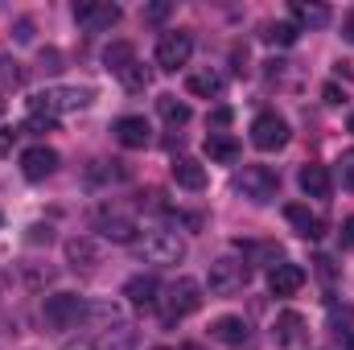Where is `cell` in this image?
<instances>
[{"mask_svg": "<svg viewBox=\"0 0 354 350\" xmlns=\"http://www.w3.org/2000/svg\"><path fill=\"white\" fill-rule=\"evenodd\" d=\"M95 91L91 87H46L29 99V116H58V111H83L91 107Z\"/></svg>", "mask_w": 354, "mask_h": 350, "instance_id": "cell-1", "label": "cell"}, {"mask_svg": "<svg viewBox=\"0 0 354 350\" xmlns=\"http://www.w3.org/2000/svg\"><path fill=\"white\" fill-rule=\"evenodd\" d=\"M132 252L145 264H181L185 260V239L177 231H145L132 239Z\"/></svg>", "mask_w": 354, "mask_h": 350, "instance_id": "cell-2", "label": "cell"}, {"mask_svg": "<svg viewBox=\"0 0 354 350\" xmlns=\"http://www.w3.org/2000/svg\"><path fill=\"white\" fill-rule=\"evenodd\" d=\"M198 305H202V284H198L194 276H177L174 284L165 288V297H161V322H165V326H177V322L189 317Z\"/></svg>", "mask_w": 354, "mask_h": 350, "instance_id": "cell-3", "label": "cell"}, {"mask_svg": "<svg viewBox=\"0 0 354 350\" xmlns=\"http://www.w3.org/2000/svg\"><path fill=\"white\" fill-rule=\"evenodd\" d=\"M41 322H46V330H75L79 322H87V297H79V293H54V297H46Z\"/></svg>", "mask_w": 354, "mask_h": 350, "instance_id": "cell-4", "label": "cell"}, {"mask_svg": "<svg viewBox=\"0 0 354 350\" xmlns=\"http://www.w3.org/2000/svg\"><path fill=\"white\" fill-rule=\"evenodd\" d=\"M235 190H239L248 202L264 206V202H272V198L280 194V174L268 169V165H243V169L235 174Z\"/></svg>", "mask_w": 354, "mask_h": 350, "instance_id": "cell-5", "label": "cell"}, {"mask_svg": "<svg viewBox=\"0 0 354 350\" xmlns=\"http://www.w3.org/2000/svg\"><path fill=\"white\" fill-rule=\"evenodd\" d=\"M248 280H252V268H248V260L218 256V260L210 264V293H218V297H231V293H239Z\"/></svg>", "mask_w": 354, "mask_h": 350, "instance_id": "cell-6", "label": "cell"}, {"mask_svg": "<svg viewBox=\"0 0 354 350\" xmlns=\"http://www.w3.org/2000/svg\"><path fill=\"white\" fill-rule=\"evenodd\" d=\"M252 145H256L260 153L284 149V145H288V120L276 116V111H260V116L252 120Z\"/></svg>", "mask_w": 354, "mask_h": 350, "instance_id": "cell-7", "label": "cell"}, {"mask_svg": "<svg viewBox=\"0 0 354 350\" xmlns=\"http://www.w3.org/2000/svg\"><path fill=\"white\" fill-rule=\"evenodd\" d=\"M95 227L103 231V239H115V243H132L136 239V219L124 206H115V202L95 210Z\"/></svg>", "mask_w": 354, "mask_h": 350, "instance_id": "cell-8", "label": "cell"}, {"mask_svg": "<svg viewBox=\"0 0 354 350\" xmlns=\"http://www.w3.org/2000/svg\"><path fill=\"white\" fill-rule=\"evenodd\" d=\"M120 17H124V12H120V4H111V0H79V4H75V21H79L87 33L111 29Z\"/></svg>", "mask_w": 354, "mask_h": 350, "instance_id": "cell-9", "label": "cell"}, {"mask_svg": "<svg viewBox=\"0 0 354 350\" xmlns=\"http://www.w3.org/2000/svg\"><path fill=\"white\" fill-rule=\"evenodd\" d=\"M189 54H194V37L185 33V29H177V33H165L161 42H157V66L161 71H181L185 62H189Z\"/></svg>", "mask_w": 354, "mask_h": 350, "instance_id": "cell-10", "label": "cell"}, {"mask_svg": "<svg viewBox=\"0 0 354 350\" xmlns=\"http://www.w3.org/2000/svg\"><path fill=\"white\" fill-rule=\"evenodd\" d=\"M301 284H305V268L301 264L280 260L268 272V293L272 297H292V293H301Z\"/></svg>", "mask_w": 354, "mask_h": 350, "instance_id": "cell-11", "label": "cell"}, {"mask_svg": "<svg viewBox=\"0 0 354 350\" xmlns=\"http://www.w3.org/2000/svg\"><path fill=\"white\" fill-rule=\"evenodd\" d=\"M111 132H115V140H120L124 149H145V145L153 140V128H149L145 116H120V120L111 124Z\"/></svg>", "mask_w": 354, "mask_h": 350, "instance_id": "cell-12", "label": "cell"}, {"mask_svg": "<svg viewBox=\"0 0 354 350\" xmlns=\"http://www.w3.org/2000/svg\"><path fill=\"white\" fill-rule=\"evenodd\" d=\"M284 219H288V227H292V231H297L301 239H322V235H326V219H322L317 210L301 206V202L284 206Z\"/></svg>", "mask_w": 354, "mask_h": 350, "instance_id": "cell-13", "label": "cell"}, {"mask_svg": "<svg viewBox=\"0 0 354 350\" xmlns=\"http://www.w3.org/2000/svg\"><path fill=\"white\" fill-rule=\"evenodd\" d=\"M54 169H58V153H54V149L33 145V149L21 153V174L29 177V181H41V177H50Z\"/></svg>", "mask_w": 354, "mask_h": 350, "instance_id": "cell-14", "label": "cell"}, {"mask_svg": "<svg viewBox=\"0 0 354 350\" xmlns=\"http://www.w3.org/2000/svg\"><path fill=\"white\" fill-rule=\"evenodd\" d=\"M210 338H214V342H223V347H231V350H239V347H248V342H252V330H248V322H243V317L227 313V317H218V322L210 326Z\"/></svg>", "mask_w": 354, "mask_h": 350, "instance_id": "cell-15", "label": "cell"}, {"mask_svg": "<svg viewBox=\"0 0 354 350\" xmlns=\"http://www.w3.org/2000/svg\"><path fill=\"white\" fill-rule=\"evenodd\" d=\"M276 347H301L305 338H309V322L297 313V309H284L280 317H276Z\"/></svg>", "mask_w": 354, "mask_h": 350, "instance_id": "cell-16", "label": "cell"}, {"mask_svg": "<svg viewBox=\"0 0 354 350\" xmlns=\"http://www.w3.org/2000/svg\"><path fill=\"white\" fill-rule=\"evenodd\" d=\"M66 260H71V268H95V264H103V243L91 235H75V239H66Z\"/></svg>", "mask_w": 354, "mask_h": 350, "instance_id": "cell-17", "label": "cell"}, {"mask_svg": "<svg viewBox=\"0 0 354 350\" xmlns=\"http://www.w3.org/2000/svg\"><path fill=\"white\" fill-rule=\"evenodd\" d=\"M161 284H157V276H132L128 284H124V297L132 301V305H140V309H153V305H161Z\"/></svg>", "mask_w": 354, "mask_h": 350, "instance_id": "cell-18", "label": "cell"}, {"mask_svg": "<svg viewBox=\"0 0 354 350\" xmlns=\"http://www.w3.org/2000/svg\"><path fill=\"white\" fill-rule=\"evenodd\" d=\"M297 181H301V190H305L309 198H322V202H326V198L334 194V177H330L326 165H301V177H297Z\"/></svg>", "mask_w": 354, "mask_h": 350, "instance_id": "cell-19", "label": "cell"}, {"mask_svg": "<svg viewBox=\"0 0 354 350\" xmlns=\"http://www.w3.org/2000/svg\"><path fill=\"white\" fill-rule=\"evenodd\" d=\"M239 153H243V149H239L235 136H227V132H210V136H206V157H210V161H218V165H235Z\"/></svg>", "mask_w": 354, "mask_h": 350, "instance_id": "cell-20", "label": "cell"}, {"mask_svg": "<svg viewBox=\"0 0 354 350\" xmlns=\"http://www.w3.org/2000/svg\"><path fill=\"white\" fill-rule=\"evenodd\" d=\"M174 181L181 190H206V169H202V161H194V157H174Z\"/></svg>", "mask_w": 354, "mask_h": 350, "instance_id": "cell-21", "label": "cell"}, {"mask_svg": "<svg viewBox=\"0 0 354 350\" xmlns=\"http://www.w3.org/2000/svg\"><path fill=\"white\" fill-rule=\"evenodd\" d=\"M223 87H227V83H223V75H218V71H198V75H189V79H185V91H189V95H198V99H218Z\"/></svg>", "mask_w": 354, "mask_h": 350, "instance_id": "cell-22", "label": "cell"}, {"mask_svg": "<svg viewBox=\"0 0 354 350\" xmlns=\"http://www.w3.org/2000/svg\"><path fill=\"white\" fill-rule=\"evenodd\" d=\"M288 8H292V17H297V25H309V29H322V25H330V8H326V4H309V0H292Z\"/></svg>", "mask_w": 354, "mask_h": 350, "instance_id": "cell-23", "label": "cell"}, {"mask_svg": "<svg viewBox=\"0 0 354 350\" xmlns=\"http://www.w3.org/2000/svg\"><path fill=\"white\" fill-rule=\"evenodd\" d=\"M136 62V50H132V42H111L107 50H103V66L111 71V75H120L124 66H132Z\"/></svg>", "mask_w": 354, "mask_h": 350, "instance_id": "cell-24", "label": "cell"}, {"mask_svg": "<svg viewBox=\"0 0 354 350\" xmlns=\"http://www.w3.org/2000/svg\"><path fill=\"white\" fill-rule=\"evenodd\" d=\"M157 111H161V120H165L169 128L189 124V103H181L177 95H161V99H157Z\"/></svg>", "mask_w": 354, "mask_h": 350, "instance_id": "cell-25", "label": "cell"}, {"mask_svg": "<svg viewBox=\"0 0 354 350\" xmlns=\"http://www.w3.org/2000/svg\"><path fill=\"white\" fill-rule=\"evenodd\" d=\"M297 37H301L297 21H268L264 25V42H272V46H292Z\"/></svg>", "mask_w": 354, "mask_h": 350, "instance_id": "cell-26", "label": "cell"}, {"mask_svg": "<svg viewBox=\"0 0 354 350\" xmlns=\"http://www.w3.org/2000/svg\"><path fill=\"white\" fill-rule=\"evenodd\" d=\"M25 87V66L8 54H0V91H17Z\"/></svg>", "mask_w": 354, "mask_h": 350, "instance_id": "cell-27", "label": "cell"}, {"mask_svg": "<svg viewBox=\"0 0 354 350\" xmlns=\"http://www.w3.org/2000/svg\"><path fill=\"white\" fill-rule=\"evenodd\" d=\"M115 79H120V83H124L128 91H145V87H149V79H153V75H149V66H145V62L136 58V62H132V66H124V71H120Z\"/></svg>", "mask_w": 354, "mask_h": 350, "instance_id": "cell-28", "label": "cell"}, {"mask_svg": "<svg viewBox=\"0 0 354 350\" xmlns=\"http://www.w3.org/2000/svg\"><path fill=\"white\" fill-rule=\"evenodd\" d=\"M338 181H342V190H354V149L338 157Z\"/></svg>", "mask_w": 354, "mask_h": 350, "instance_id": "cell-29", "label": "cell"}, {"mask_svg": "<svg viewBox=\"0 0 354 350\" xmlns=\"http://www.w3.org/2000/svg\"><path fill=\"white\" fill-rule=\"evenodd\" d=\"M54 128H58V120H50V116H29L21 132H33V136H41V132H54Z\"/></svg>", "mask_w": 354, "mask_h": 350, "instance_id": "cell-30", "label": "cell"}, {"mask_svg": "<svg viewBox=\"0 0 354 350\" xmlns=\"http://www.w3.org/2000/svg\"><path fill=\"white\" fill-rule=\"evenodd\" d=\"M62 350H111L107 338H79V342H66Z\"/></svg>", "mask_w": 354, "mask_h": 350, "instance_id": "cell-31", "label": "cell"}, {"mask_svg": "<svg viewBox=\"0 0 354 350\" xmlns=\"http://www.w3.org/2000/svg\"><path fill=\"white\" fill-rule=\"evenodd\" d=\"M334 347L338 350H354V330H334Z\"/></svg>", "mask_w": 354, "mask_h": 350, "instance_id": "cell-32", "label": "cell"}, {"mask_svg": "<svg viewBox=\"0 0 354 350\" xmlns=\"http://www.w3.org/2000/svg\"><path fill=\"white\" fill-rule=\"evenodd\" d=\"M29 239H33V243H41V239H46V243H50V239H54V231H50V227H41V223H37V227H29Z\"/></svg>", "mask_w": 354, "mask_h": 350, "instance_id": "cell-33", "label": "cell"}, {"mask_svg": "<svg viewBox=\"0 0 354 350\" xmlns=\"http://www.w3.org/2000/svg\"><path fill=\"white\" fill-rule=\"evenodd\" d=\"M322 95H326V103H330V107H338V103H346V95H342V91L334 87V83H330V87L322 91Z\"/></svg>", "mask_w": 354, "mask_h": 350, "instance_id": "cell-34", "label": "cell"}, {"mask_svg": "<svg viewBox=\"0 0 354 350\" xmlns=\"http://www.w3.org/2000/svg\"><path fill=\"white\" fill-rule=\"evenodd\" d=\"M313 264H317V272H322L326 280H334V272H338V268H334V260H330V256H322V260H313Z\"/></svg>", "mask_w": 354, "mask_h": 350, "instance_id": "cell-35", "label": "cell"}, {"mask_svg": "<svg viewBox=\"0 0 354 350\" xmlns=\"http://www.w3.org/2000/svg\"><path fill=\"white\" fill-rule=\"evenodd\" d=\"M12 128H0V157H8V149H12Z\"/></svg>", "mask_w": 354, "mask_h": 350, "instance_id": "cell-36", "label": "cell"}, {"mask_svg": "<svg viewBox=\"0 0 354 350\" xmlns=\"http://www.w3.org/2000/svg\"><path fill=\"white\" fill-rule=\"evenodd\" d=\"M342 248H354V214L342 223Z\"/></svg>", "mask_w": 354, "mask_h": 350, "instance_id": "cell-37", "label": "cell"}, {"mask_svg": "<svg viewBox=\"0 0 354 350\" xmlns=\"http://www.w3.org/2000/svg\"><path fill=\"white\" fill-rule=\"evenodd\" d=\"M58 62H62V58H58V54H54V50H50V54H41V66H46V71H62V66H58Z\"/></svg>", "mask_w": 354, "mask_h": 350, "instance_id": "cell-38", "label": "cell"}, {"mask_svg": "<svg viewBox=\"0 0 354 350\" xmlns=\"http://www.w3.org/2000/svg\"><path fill=\"white\" fill-rule=\"evenodd\" d=\"M210 124H214V128H223V124H231V111H227V107H218V111L210 116Z\"/></svg>", "mask_w": 354, "mask_h": 350, "instance_id": "cell-39", "label": "cell"}, {"mask_svg": "<svg viewBox=\"0 0 354 350\" xmlns=\"http://www.w3.org/2000/svg\"><path fill=\"white\" fill-rule=\"evenodd\" d=\"M342 37L354 46V12H346V21H342Z\"/></svg>", "mask_w": 354, "mask_h": 350, "instance_id": "cell-40", "label": "cell"}, {"mask_svg": "<svg viewBox=\"0 0 354 350\" xmlns=\"http://www.w3.org/2000/svg\"><path fill=\"white\" fill-rule=\"evenodd\" d=\"M165 12H169V4H153V8H149V12H145V17H149V21H161V17H165Z\"/></svg>", "mask_w": 354, "mask_h": 350, "instance_id": "cell-41", "label": "cell"}, {"mask_svg": "<svg viewBox=\"0 0 354 350\" xmlns=\"http://www.w3.org/2000/svg\"><path fill=\"white\" fill-rule=\"evenodd\" d=\"M29 37H33V25H29V21H21V25H17V42H29Z\"/></svg>", "mask_w": 354, "mask_h": 350, "instance_id": "cell-42", "label": "cell"}, {"mask_svg": "<svg viewBox=\"0 0 354 350\" xmlns=\"http://www.w3.org/2000/svg\"><path fill=\"white\" fill-rule=\"evenodd\" d=\"M351 132H354V111H351Z\"/></svg>", "mask_w": 354, "mask_h": 350, "instance_id": "cell-43", "label": "cell"}, {"mask_svg": "<svg viewBox=\"0 0 354 350\" xmlns=\"http://www.w3.org/2000/svg\"><path fill=\"white\" fill-rule=\"evenodd\" d=\"M0 116H4V99H0Z\"/></svg>", "mask_w": 354, "mask_h": 350, "instance_id": "cell-44", "label": "cell"}, {"mask_svg": "<svg viewBox=\"0 0 354 350\" xmlns=\"http://www.w3.org/2000/svg\"><path fill=\"white\" fill-rule=\"evenodd\" d=\"M181 350H198V347H181Z\"/></svg>", "mask_w": 354, "mask_h": 350, "instance_id": "cell-45", "label": "cell"}, {"mask_svg": "<svg viewBox=\"0 0 354 350\" xmlns=\"http://www.w3.org/2000/svg\"><path fill=\"white\" fill-rule=\"evenodd\" d=\"M153 350H169V347H153Z\"/></svg>", "mask_w": 354, "mask_h": 350, "instance_id": "cell-46", "label": "cell"}, {"mask_svg": "<svg viewBox=\"0 0 354 350\" xmlns=\"http://www.w3.org/2000/svg\"><path fill=\"white\" fill-rule=\"evenodd\" d=\"M0 223H4V214H0Z\"/></svg>", "mask_w": 354, "mask_h": 350, "instance_id": "cell-47", "label": "cell"}]
</instances>
